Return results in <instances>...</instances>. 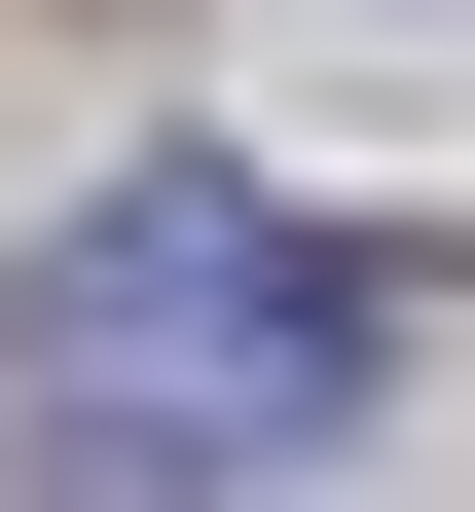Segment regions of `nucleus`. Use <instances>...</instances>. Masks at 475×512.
<instances>
[{
  "mask_svg": "<svg viewBox=\"0 0 475 512\" xmlns=\"http://www.w3.org/2000/svg\"><path fill=\"white\" fill-rule=\"evenodd\" d=\"M37 403L147 439V476H293V439L366 403V256H329L293 183H220V147H110L74 220H37Z\"/></svg>",
  "mask_w": 475,
  "mask_h": 512,
  "instance_id": "nucleus-1",
  "label": "nucleus"
}]
</instances>
